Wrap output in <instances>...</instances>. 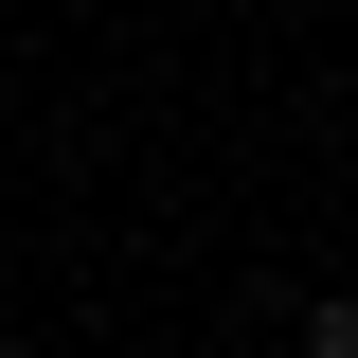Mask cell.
<instances>
[{
  "label": "cell",
  "mask_w": 358,
  "mask_h": 358,
  "mask_svg": "<svg viewBox=\"0 0 358 358\" xmlns=\"http://www.w3.org/2000/svg\"><path fill=\"white\" fill-rule=\"evenodd\" d=\"M287 358H358V287H322V305L287 322Z\"/></svg>",
  "instance_id": "6da1fadb"
}]
</instances>
